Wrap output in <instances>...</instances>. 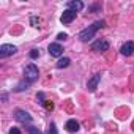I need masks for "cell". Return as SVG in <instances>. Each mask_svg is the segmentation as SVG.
<instances>
[{
	"label": "cell",
	"instance_id": "obj_5",
	"mask_svg": "<svg viewBox=\"0 0 134 134\" xmlns=\"http://www.w3.org/2000/svg\"><path fill=\"white\" fill-rule=\"evenodd\" d=\"M16 52H18V47L13 46V44H2V46H0V57H2V58L10 57V55H13Z\"/></svg>",
	"mask_w": 134,
	"mask_h": 134
},
{
	"label": "cell",
	"instance_id": "obj_20",
	"mask_svg": "<svg viewBox=\"0 0 134 134\" xmlns=\"http://www.w3.org/2000/svg\"><path fill=\"white\" fill-rule=\"evenodd\" d=\"M10 134H21V129L16 128V126H13V128L10 129Z\"/></svg>",
	"mask_w": 134,
	"mask_h": 134
},
{
	"label": "cell",
	"instance_id": "obj_6",
	"mask_svg": "<svg viewBox=\"0 0 134 134\" xmlns=\"http://www.w3.org/2000/svg\"><path fill=\"white\" fill-rule=\"evenodd\" d=\"M92 49H93L95 52H106V51L109 49V41H106V40H98V41L93 43Z\"/></svg>",
	"mask_w": 134,
	"mask_h": 134
},
{
	"label": "cell",
	"instance_id": "obj_22",
	"mask_svg": "<svg viewBox=\"0 0 134 134\" xmlns=\"http://www.w3.org/2000/svg\"><path fill=\"white\" fill-rule=\"evenodd\" d=\"M8 99V95L7 93H2V101H7Z\"/></svg>",
	"mask_w": 134,
	"mask_h": 134
},
{
	"label": "cell",
	"instance_id": "obj_3",
	"mask_svg": "<svg viewBox=\"0 0 134 134\" xmlns=\"http://www.w3.org/2000/svg\"><path fill=\"white\" fill-rule=\"evenodd\" d=\"M14 118H16V121H19V123H32V115L29 114V112H25V110H22V109H14Z\"/></svg>",
	"mask_w": 134,
	"mask_h": 134
},
{
	"label": "cell",
	"instance_id": "obj_18",
	"mask_svg": "<svg viewBox=\"0 0 134 134\" xmlns=\"http://www.w3.org/2000/svg\"><path fill=\"white\" fill-rule=\"evenodd\" d=\"M49 134H58V131H57V126H55V123H54V121L49 125Z\"/></svg>",
	"mask_w": 134,
	"mask_h": 134
},
{
	"label": "cell",
	"instance_id": "obj_9",
	"mask_svg": "<svg viewBox=\"0 0 134 134\" xmlns=\"http://www.w3.org/2000/svg\"><path fill=\"white\" fill-rule=\"evenodd\" d=\"M99 81H101V73H98V74H95L90 81H88V84H87V88L90 90V92H95L96 88H98V84H99Z\"/></svg>",
	"mask_w": 134,
	"mask_h": 134
},
{
	"label": "cell",
	"instance_id": "obj_1",
	"mask_svg": "<svg viewBox=\"0 0 134 134\" xmlns=\"http://www.w3.org/2000/svg\"><path fill=\"white\" fill-rule=\"evenodd\" d=\"M104 21H96V22H93L92 25H88L87 29H84L81 33H79V40L81 41H84V43H87V41H90L93 36H95V33H96V30L98 29H101V27H104Z\"/></svg>",
	"mask_w": 134,
	"mask_h": 134
},
{
	"label": "cell",
	"instance_id": "obj_16",
	"mask_svg": "<svg viewBox=\"0 0 134 134\" xmlns=\"http://www.w3.org/2000/svg\"><path fill=\"white\" fill-rule=\"evenodd\" d=\"M36 99H38V103H40V104L43 106V104L46 103V99H44V93H43V92H40V93L36 95Z\"/></svg>",
	"mask_w": 134,
	"mask_h": 134
},
{
	"label": "cell",
	"instance_id": "obj_17",
	"mask_svg": "<svg viewBox=\"0 0 134 134\" xmlns=\"http://www.w3.org/2000/svg\"><path fill=\"white\" fill-rule=\"evenodd\" d=\"M43 106H44V109H46V110H52V109H54V103H52V101H49V99H46V103H44Z\"/></svg>",
	"mask_w": 134,
	"mask_h": 134
},
{
	"label": "cell",
	"instance_id": "obj_4",
	"mask_svg": "<svg viewBox=\"0 0 134 134\" xmlns=\"http://www.w3.org/2000/svg\"><path fill=\"white\" fill-rule=\"evenodd\" d=\"M76 11H73V10H65L63 13H62V16H60V22L62 24H71L74 19H76Z\"/></svg>",
	"mask_w": 134,
	"mask_h": 134
},
{
	"label": "cell",
	"instance_id": "obj_13",
	"mask_svg": "<svg viewBox=\"0 0 134 134\" xmlns=\"http://www.w3.org/2000/svg\"><path fill=\"white\" fill-rule=\"evenodd\" d=\"M30 84L29 82H25V81H22L21 84H18V87L14 88V92H24V90H27V87H29Z\"/></svg>",
	"mask_w": 134,
	"mask_h": 134
},
{
	"label": "cell",
	"instance_id": "obj_7",
	"mask_svg": "<svg viewBox=\"0 0 134 134\" xmlns=\"http://www.w3.org/2000/svg\"><path fill=\"white\" fill-rule=\"evenodd\" d=\"M49 54L52 57H62L63 55V47L58 43H51L49 44Z\"/></svg>",
	"mask_w": 134,
	"mask_h": 134
},
{
	"label": "cell",
	"instance_id": "obj_14",
	"mask_svg": "<svg viewBox=\"0 0 134 134\" xmlns=\"http://www.w3.org/2000/svg\"><path fill=\"white\" fill-rule=\"evenodd\" d=\"M27 129H29V134H43L38 128H35V126H27Z\"/></svg>",
	"mask_w": 134,
	"mask_h": 134
},
{
	"label": "cell",
	"instance_id": "obj_11",
	"mask_svg": "<svg viewBox=\"0 0 134 134\" xmlns=\"http://www.w3.org/2000/svg\"><path fill=\"white\" fill-rule=\"evenodd\" d=\"M68 10H73V11L79 13V11L84 10V3L79 2V0H73V2H68Z\"/></svg>",
	"mask_w": 134,
	"mask_h": 134
},
{
	"label": "cell",
	"instance_id": "obj_15",
	"mask_svg": "<svg viewBox=\"0 0 134 134\" xmlns=\"http://www.w3.org/2000/svg\"><path fill=\"white\" fill-rule=\"evenodd\" d=\"M29 55H30V58H38L40 57V49H32Z\"/></svg>",
	"mask_w": 134,
	"mask_h": 134
},
{
	"label": "cell",
	"instance_id": "obj_21",
	"mask_svg": "<svg viewBox=\"0 0 134 134\" xmlns=\"http://www.w3.org/2000/svg\"><path fill=\"white\" fill-rule=\"evenodd\" d=\"M32 24H33V27H38V24H40V19L33 16V18H32Z\"/></svg>",
	"mask_w": 134,
	"mask_h": 134
},
{
	"label": "cell",
	"instance_id": "obj_10",
	"mask_svg": "<svg viewBox=\"0 0 134 134\" xmlns=\"http://www.w3.org/2000/svg\"><path fill=\"white\" fill-rule=\"evenodd\" d=\"M65 128H66V131H68V132H77L81 129V125H79L77 120H68V121H66V125H65Z\"/></svg>",
	"mask_w": 134,
	"mask_h": 134
},
{
	"label": "cell",
	"instance_id": "obj_8",
	"mask_svg": "<svg viewBox=\"0 0 134 134\" xmlns=\"http://www.w3.org/2000/svg\"><path fill=\"white\" fill-rule=\"evenodd\" d=\"M120 52H121V55H126V57L132 55V54H134V41H126V43L120 47Z\"/></svg>",
	"mask_w": 134,
	"mask_h": 134
},
{
	"label": "cell",
	"instance_id": "obj_2",
	"mask_svg": "<svg viewBox=\"0 0 134 134\" xmlns=\"http://www.w3.org/2000/svg\"><path fill=\"white\" fill-rule=\"evenodd\" d=\"M38 77H40L38 66H36L35 63H29V65L25 66V70H24V81H25V82H29V84L32 85L33 82H36V81H38Z\"/></svg>",
	"mask_w": 134,
	"mask_h": 134
},
{
	"label": "cell",
	"instance_id": "obj_12",
	"mask_svg": "<svg viewBox=\"0 0 134 134\" xmlns=\"http://www.w3.org/2000/svg\"><path fill=\"white\" fill-rule=\"evenodd\" d=\"M71 63V60L68 58V57H63V58H60L58 62H57V68L58 70H62V68H66V66H68Z\"/></svg>",
	"mask_w": 134,
	"mask_h": 134
},
{
	"label": "cell",
	"instance_id": "obj_19",
	"mask_svg": "<svg viewBox=\"0 0 134 134\" xmlns=\"http://www.w3.org/2000/svg\"><path fill=\"white\" fill-rule=\"evenodd\" d=\"M66 38H68V35H66V33H58V35H57V40H58V41H65Z\"/></svg>",
	"mask_w": 134,
	"mask_h": 134
}]
</instances>
